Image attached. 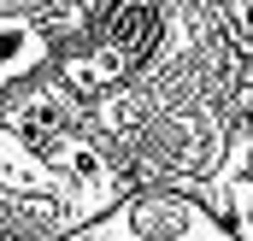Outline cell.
Segmentation results:
<instances>
[{"instance_id": "3957f363", "label": "cell", "mask_w": 253, "mask_h": 241, "mask_svg": "<svg viewBox=\"0 0 253 241\" xmlns=\"http://www.w3.org/2000/svg\"><path fill=\"white\" fill-rule=\"evenodd\" d=\"M42 59H47L42 30L24 24V18H0V88L6 82H24L30 71H42Z\"/></svg>"}, {"instance_id": "7a4b0ae2", "label": "cell", "mask_w": 253, "mask_h": 241, "mask_svg": "<svg viewBox=\"0 0 253 241\" xmlns=\"http://www.w3.org/2000/svg\"><path fill=\"white\" fill-rule=\"evenodd\" d=\"M183 188H194V194H200V200H206L242 241H253V118L242 123L230 159H224L206 182H183Z\"/></svg>"}, {"instance_id": "6da1fadb", "label": "cell", "mask_w": 253, "mask_h": 241, "mask_svg": "<svg viewBox=\"0 0 253 241\" xmlns=\"http://www.w3.org/2000/svg\"><path fill=\"white\" fill-rule=\"evenodd\" d=\"M59 241H242L194 188L183 182H153V188H129L106 212H94L88 224L65 230Z\"/></svg>"}]
</instances>
